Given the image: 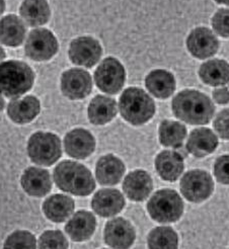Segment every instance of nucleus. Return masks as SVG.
Returning a JSON list of instances; mask_svg holds the SVG:
<instances>
[{"instance_id":"f257e3e1","label":"nucleus","mask_w":229,"mask_h":249,"mask_svg":"<svg viewBox=\"0 0 229 249\" xmlns=\"http://www.w3.org/2000/svg\"><path fill=\"white\" fill-rule=\"evenodd\" d=\"M172 108L177 119L190 124H207L215 113V106L206 94L191 89L177 93Z\"/></svg>"},{"instance_id":"f03ea898","label":"nucleus","mask_w":229,"mask_h":249,"mask_svg":"<svg viewBox=\"0 0 229 249\" xmlns=\"http://www.w3.org/2000/svg\"><path fill=\"white\" fill-rule=\"evenodd\" d=\"M53 178L61 191L74 196H88L95 189V181L90 169L75 161L59 163L54 169Z\"/></svg>"},{"instance_id":"7ed1b4c3","label":"nucleus","mask_w":229,"mask_h":249,"mask_svg":"<svg viewBox=\"0 0 229 249\" xmlns=\"http://www.w3.org/2000/svg\"><path fill=\"white\" fill-rule=\"evenodd\" d=\"M35 74L24 62L10 60L0 64V92L9 98H19L34 84Z\"/></svg>"},{"instance_id":"20e7f679","label":"nucleus","mask_w":229,"mask_h":249,"mask_svg":"<svg viewBox=\"0 0 229 249\" xmlns=\"http://www.w3.org/2000/svg\"><path fill=\"white\" fill-rule=\"evenodd\" d=\"M119 108L127 122L134 126H140L154 116L155 104L143 89L129 87L120 96Z\"/></svg>"},{"instance_id":"39448f33","label":"nucleus","mask_w":229,"mask_h":249,"mask_svg":"<svg viewBox=\"0 0 229 249\" xmlns=\"http://www.w3.org/2000/svg\"><path fill=\"white\" fill-rule=\"evenodd\" d=\"M150 217L158 223H173L184 213V202L175 191L164 189L156 192L147 203Z\"/></svg>"},{"instance_id":"423d86ee","label":"nucleus","mask_w":229,"mask_h":249,"mask_svg":"<svg viewBox=\"0 0 229 249\" xmlns=\"http://www.w3.org/2000/svg\"><path fill=\"white\" fill-rule=\"evenodd\" d=\"M28 154L34 163L42 166H51L62 155L59 137L47 132L33 134L28 143Z\"/></svg>"},{"instance_id":"0eeeda50","label":"nucleus","mask_w":229,"mask_h":249,"mask_svg":"<svg viewBox=\"0 0 229 249\" xmlns=\"http://www.w3.org/2000/svg\"><path fill=\"white\" fill-rule=\"evenodd\" d=\"M126 72L116 58H106L95 72V81L98 89L109 94L118 93L125 84Z\"/></svg>"},{"instance_id":"6e6552de","label":"nucleus","mask_w":229,"mask_h":249,"mask_svg":"<svg viewBox=\"0 0 229 249\" xmlns=\"http://www.w3.org/2000/svg\"><path fill=\"white\" fill-rule=\"evenodd\" d=\"M180 189L188 201L201 203L212 195L214 182L207 171L194 169L188 171L182 178Z\"/></svg>"},{"instance_id":"1a4fd4ad","label":"nucleus","mask_w":229,"mask_h":249,"mask_svg":"<svg viewBox=\"0 0 229 249\" xmlns=\"http://www.w3.org/2000/svg\"><path fill=\"white\" fill-rule=\"evenodd\" d=\"M58 51L56 36L47 29L33 30L25 43L24 52L34 61H47Z\"/></svg>"},{"instance_id":"9d476101","label":"nucleus","mask_w":229,"mask_h":249,"mask_svg":"<svg viewBox=\"0 0 229 249\" xmlns=\"http://www.w3.org/2000/svg\"><path fill=\"white\" fill-rule=\"evenodd\" d=\"M68 54L74 64L92 68L99 61L103 49L92 36H79L71 42Z\"/></svg>"},{"instance_id":"9b49d317","label":"nucleus","mask_w":229,"mask_h":249,"mask_svg":"<svg viewBox=\"0 0 229 249\" xmlns=\"http://www.w3.org/2000/svg\"><path fill=\"white\" fill-rule=\"evenodd\" d=\"M62 93L72 101L82 99L93 90V80L91 74L79 68H72L62 74Z\"/></svg>"},{"instance_id":"f8f14e48","label":"nucleus","mask_w":229,"mask_h":249,"mask_svg":"<svg viewBox=\"0 0 229 249\" xmlns=\"http://www.w3.org/2000/svg\"><path fill=\"white\" fill-rule=\"evenodd\" d=\"M104 237L106 243L114 249H129L136 238L132 224L123 218H114L106 224Z\"/></svg>"},{"instance_id":"ddd939ff","label":"nucleus","mask_w":229,"mask_h":249,"mask_svg":"<svg viewBox=\"0 0 229 249\" xmlns=\"http://www.w3.org/2000/svg\"><path fill=\"white\" fill-rule=\"evenodd\" d=\"M187 47L195 58L204 60L217 53L219 41L211 30L201 27L191 32L187 39Z\"/></svg>"},{"instance_id":"4468645a","label":"nucleus","mask_w":229,"mask_h":249,"mask_svg":"<svg viewBox=\"0 0 229 249\" xmlns=\"http://www.w3.org/2000/svg\"><path fill=\"white\" fill-rule=\"evenodd\" d=\"M64 146L67 154L76 159H84L95 149V140L92 133L84 129H74L64 138Z\"/></svg>"},{"instance_id":"2eb2a0df","label":"nucleus","mask_w":229,"mask_h":249,"mask_svg":"<svg viewBox=\"0 0 229 249\" xmlns=\"http://www.w3.org/2000/svg\"><path fill=\"white\" fill-rule=\"evenodd\" d=\"M123 194L114 189H104L98 191L93 197L92 207L95 213L101 217L117 215L125 207Z\"/></svg>"},{"instance_id":"dca6fc26","label":"nucleus","mask_w":229,"mask_h":249,"mask_svg":"<svg viewBox=\"0 0 229 249\" xmlns=\"http://www.w3.org/2000/svg\"><path fill=\"white\" fill-rule=\"evenodd\" d=\"M123 190L130 200L142 202L146 200L153 190V181L148 172L144 170H135L125 178Z\"/></svg>"},{"instance_id":"f3484780","label":"nucleus","mask_w":229,"mask_h":249,"mask_svg":"<svg viewBox=\"0 0 229 249\" xmlns=\"http://www.w3.org/2000/svg\"><path fill=\"white\" fill-rule=\"evenodd\" d=\"M20 183L23 191L32 196L42 197L52 189V179L50 173L43 168L29 167L25 169Z\"/></svg>"},{"instance_id":"a211bd4d","label":"nucleus","mask_w":229,"mask_h":249,"mask_svg":"<svg viewBox=\"0 0 229 249\" xmlns=\"http://www.w3.org/2000/svg\"><path fill=\"white\" fill-rule=\"evenodd\" d=\"M217 136L210 129L199 128L191 132L186 149L189 153L197 158L205 157L213 153L218 146Z\"/></svg>"},{"instance_id":"6ab92c4d","label":"nucleus","mask_w":229,"mask_h":249,"mask_svg":"<svg viewBox=\"0 0 229 249\" xmlns=\"http://www.w3.org/2000/svg\"><path fill=\"white\" fill-rule=\"evenodd\" d=\"M40 101L33 95L16 98L7 107L9 119L17 124H27L32 122L40 114Z\"/></svg>"},{"instance_id":"aec40b11","label":"nucleus","mask_w":229,"mask_h":249,"mask_svg":"<svg viewBox=\"0 0 229 249\" xmlns=\"http://www.w3.org/2000/svg\"><path fill=\"white\" fill-rule=\"evenodd\" d=\"M96 221L95 216L87 211L75 213L65 226V231L74 241H84L90 239L95 233Z\"/></svg>"},{"instance_id":"412c9836","label":"nucleus","mask_w":229,"mask_h":249,"mask_svg":"<svg viewBox=\"0 0 229 249\" xmlns=\"http://www.w3.org/2000/svg\"><path fill=\"white\" fill-rule=\"evenodd\" d=\"M125 170V164L120 158L108 154L98 159L95 166V176L100 184L114 185L121 180Z\"/></svg>"},{"instance_id":"4be33fe9","label":"nucleus","mask_w":229,"mask_h":249,"mask_svg":"<svg viewBox=\"0 0 229 249\" xmlns=\"http://www.w3.org/2000/svg\"><path fill=\"white\" fill-rule=\"evenodd\" d=\"M155 168L163 180L175 181L184 171V158L176 151L164 150L155 159Z\"/></svg>"},{"instance_id":"5701e85b","label":"nucleus","mask_w":229,"mask_h":249,"mask_svg":"<svg viewBox=\"0 0 229 249\" xmlns=\"http://www.w3.org/2000/svg\"><path fill=\"white\" fill-rule=\"evenodd\" d=\"M145 85L152 95L164 99L174 92L175 79L171 72L156 69L151 71L146 76Z\"/></svg>"},{"instance_id":"b1692460","label":"nucleus","mask_w":229,"mask_h":249,"mask_svg":"<svg viewBox=\"0 0 229 249\" xmlns=\"http://www.w3.org/2000/svg\"><path fill=\"white\" fill-rule=\"evenodd\" d=\"M45 216L55 223L66 221L74 211V201L68 196L54 195L48 197L43 204Z\"/></svg>"},{"instance_id":"393cba45","label":"nucleus","mask_w":229,"mask_h":249,"mask_svg":"<svg viewBox=\"0 0 229 249\" xmlns=\"http://www.w3.org/2000/svg\"><path fill=\"white\" fill-rule=\"evenodd\" d=\"M87 115L94 124H105L117 116V103L114 98L96 95L87 108Z\"/></svg>"},{"instance_id":"a878e982","label":"nucleus","mask_w":229,"mask_h":249,"mask_svg":"<svg viewBox=\"0 0 229 249\" xmlns=\"http://www.w3.org/2000/svg\"><path fill=\"white\" fill-rule=\"evenodd\" d=\"M25 36V27L22 20L9 15L0 19V43L8 47L20 46Z\"/></svg>"},{"instance_id":"bb28decb","label":"nucleus","mask_w":229,"mask_h":249,"mask_svg":"<svg viewBox=\"0 0 229 249\" xmlns=\"http://www.w3.org/2000/svg\"><path fill=\"white\" fill-rule=\"evenodd\" d=\"M199 76L203 82L208 85H224L229 82V64L220 59L207 61L201 65Z\"/></svg>"},{"instance_id":"cd10ccee","label":"nucleus","mask_w":229,"mask_h":249,"mask_svg":"<svg viewBox=\"0 0 229 249\" xmlns=\"http://www.w3.org/2000/svg\"><path fill=\"white\" fill-rule=\"evenodd\" d=\"M22 19L30 27H39L47 23L51 11L47 1H23L19 8Z\"/></svg>"},{"instance_id":"c85d7f7f","label":"nucleus","mask_w":229,"mask_h":249,"mask_svg":"<svg viewBox=\"0 0 229 249\" xmlns=\"http://www.w3.org/2000/svg\"><path fill=\"white\" fill-rule=\"evenodd\" d=\"M159 141L165 147L179 149L187 137V128L179 122L164 120L159 126Z\"/></svg>"},{"instance_id":"c756f323","label":"nucleus","mask_w":229,"mask_h":249,"mask_svg":"<svg viewBox=\"0 0 229 249\" xmlns=\"http://www.w3.org/2000/svg\"><path fill=\"white\" fill-rule=\"evenodd\" d=\"M147 244L149 249H177L179 237L171 227H156L149 233Z\"/></svg>"},{"instance_id":"7c9ffc66","label":"nucleus","mask_w":229,"mask_h":249,"mask_svg":"<svg viewBox=\"0 0 229 249\" xmlns=\"http://www.w3.org/2000/svg\"><path fill=\"white\" fill-rule=\"evenodd\" d=\"M35 235L25 230H18L11 233L4 242L3 249H36Z\"/></svg>"},{"instance_id":"2f4dec72","label":"nucleus","mask_w":229,"mask_h":249,"mask_svg":"<svg viewBox=\"0 0 229 249\" xmlns=\"http://www.w3.org/2000/svg\"><path fill=\"white\" fill-rule=\"evenodd\" d=\"M67 239L59 230L45 231L39 239V249H67Z\"/></svg>"},{"instance_id":"473e14b6","label":"nucleus","mask_w":229,"mask_h":249,"mask_svg":"<svg viewBox=\"0 0 229 249\" xmlns=\"http://www.w3.org/2000/svg\"><path fill=\"white\" fill-rule=\"evenodd\" d=\"M212 27L215 33L223 38H229V9H219L212 18Z\"/></svg>"},{"instance_id":"72a5a7b5","label":"nucleus","mask_w":229,"mask_h":249,"mask_svg":"<svg viewBox=\"0 0 229 249\" xmlns=\"http://www.w3.org/2000/svg\"><path fill=\"white\" fill-rule=\"evenodd\" d=\"M214 176L218 182L229 184V155H223L216 159Z\"/></svg>"},{"instance_id":"f704fd0d","label":"nucleus","mask_w":229,"mask_h":249,"mask_svg":"<svg viewBox=\"0 0 229 249\" xmlns=\"http://www.w3.org/2000/svg\"><path fill=\"white\" fill-rule=\"evenodd\" d=\"M214 129L223 140H229V108L221 110L214 121Z\"/></svg>"},{"instance_id":"c9c22d12","label":"nucleus","mask_w":229,"mask_h":249,"mask_svg":"<svg viewBox=\"0 0 229 249\" xmlns=\"http://www.w3.org/2000/svg\"><path fill=\"white\" fill-rule=\"evenodd\" d=\"M214 101L219 105H226L229 103V90L227 89H217L213 91Z\"/></svg>"},{"instance_id":"e433bc0d","label":"nucleus","mask_w":229,"mask_h":249,"mask_svg":"<svg viewBox=\"0 0 229 249\" xmlns=\"http://www.w3.org/2000/svg\"><path fill=\"white\" fill-rule=\"evenodd\" d=\"M4 107H5V102H4V99L1 95V92H0V111H1L4 108Z\"/></svg>"},{"instance_id":"4c0bfd02","label":"nucleus","mask_w":229,"mask_h":249,"mask_svg":"<svg viewBox=\"0 0 229 249\" xmlns=\"http://www.w3.org/2000/svg\"><path fill=\"white\" fill-rule=\"evenodd\" d=\"M5 57H6V53H5V51H4V50H3L2 48H0V61L4 60V59H5Z\"/></svg>"},{"instance_id":"58836bf2","label":"nucleus","mask_w":229,"mask_h":249,"mask_svg":"<svg viewBox=\"0 0 229 249\" xmlns=\"http://www.w3.org/2000/svg\"><path fill=\"white\" fill-rule=\"evenodd\" d=\"M4 10H5V2L4 1H0V16L3 14Z\"/></svg>"},{"instance_id":"ea45409f","label":"nucleus","mask_w":229,"mask_h":249,"mask_svg":"<svg viewBox=\"0 0 229 249\" xmlns=\"http://www.w3.org/2000/svg\"><path fill=\"white\" fill-rule=\"evenodd\" d=\"M219 4H225V5H229V2L228 1H221V2H217Z\"/></svg>"}]
</instances>
